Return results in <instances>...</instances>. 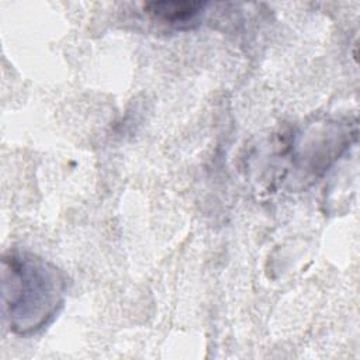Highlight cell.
<instances>
[{"mask_svg":"<svg viewBox=\"0 0 360 360\" xmlns=\"http://www.w3.org/2000/svg\"><path fill=\"white\" fill-rule=\"evenodd\" d=\"M205 3L201 1H152L145 3V11L158 21L181 27L195 21L204 10Z\"/></svg>","mask_w":360,"mask_h":360,"instance_id":"2","label":"cell"},{"mask_svg":"<svg viewBox=\"0 0 360 360\" xmlns=\"http://www.w3.org/2000/svg\"><path fill=\"white\" fill-rule=\"evenodd\" d=\"M3 315L13 333L30 336L45 328L63 305L66 281L42 257L10 250L1 260Z\"/></svg>","mask_w":360,"mask_h":360,"instance_id":"1","label":"cell"}]
</instances>
